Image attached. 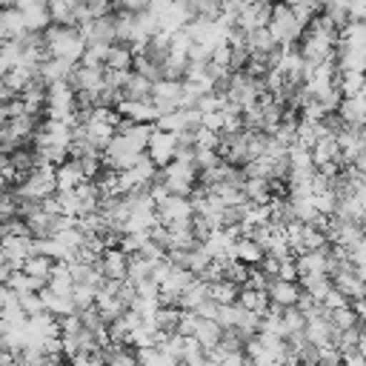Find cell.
Wrapping results in <instances>:
<instances>
[{"label": "cell", "instance_id": "6da1fadb", "mask_svg": "<svg viewBox=\"0 0 366 366\" xmlns=\"http://www.w3.org/2000/svg\"><path fill=\"white\" fill-rule=\"evenodd\" d=\"M46 40H49V51L54 57H66L71 63H80L86 54L89 40L80 34L77 26H66V23H51L46 29Z\"/></svg>", "mask_w": 366, "mask_h": 366}, {"label": "cell", "instance_id": "7a4b0ae2", "mask_svg": "<svg viewBox=\"0 0 366 366\" xmlns=\"http://www.w3.org/2000/svg\"><path fill=\"white\" fill-rule=\"evenodd\" d=\"M160 177H163V183H166V189L172 192V194H192V189L197 186V180H200V169L192 163V160H180V157H174L172 163H166V166H160Z\"/></svg>", "mask_w": 366, "mask_h": 366}, {"label": "cell", "instance_id": "3957f363", "mask_svg": "<svg viewBox=\"0 0 366 366\" xmlns=\"http://www.w3.org/2000/svg\"><path fill=\"white\" fill-rule=\"evenodd\" d=\"M269 29H272V34H274V40H277L280 46L300 43V37H303V31H306V26L297 20V14H295V9H292L289 3H274Z\"/></svg>", "mask_w": 366, "mask_h": 366}, {"label": "cell", "instance_id": "277c9868", "mask_svg": "<svg viewBox=\"0 0 366 366\" xmlns=\"http://www.w3.org/2000/svg\"><path fill=\"white\" fill-rule=\"evenodd\" d=\"M157 217L169 229H192L194 223V206L186 194H166L157 203Z\"/></svg>", "mask_w": 366, "mask_h": 366}, {"label": "cell", "instance_id": "5b68a950", "mask_svg": "<svg viewBox=\"0 0 366 366\" xmlns=\"http://www.w3.org/2000/svg\"><path fill=\"white\" fill-rule=\"evenodd\" d=\"M129 263H132V252H126L123 246H106V252L97 260L100 272L112 280H126L129 277Z\"/></svg>", "mask_w": 366, "mask_h": 366}, {"label": "cell", "instance_id": "8992f818", "mask_svg": "<svg viewBox=\"0 0 366 366\" xmlns=\"http://www.w3.org/2000/svg\"><path fill=\"white\" fill-rule=\"evenodd\" d=\"M146 154L157 163V166H166L174 160L177 154V134L174 132H163V129H154L152 137H149V146H146Z\"/></svg>", "mask_w": 366, "mask_h": 366}, {"label": "cell", "instance_id": "52a82bcc", "mask_svg": "<svg viewBox=\"0 0 366 366\" xmlns=\"http://www.w3.org/2000/svg\"><path fill=\"white\" fill-rule=\"evenodd\" d=\"M312 157H315V166H323V163H340V166H346L337 134H326L323 132L317 137V143L312 146Z\"/></svg>", "mask_w": 366, "mask_h": 366}, {"label": "cell", "instance_id": "ba28073f", "mask_svg": "<svg viewBox=\"0 0 366 366\" xmlns=\"http://www.w3.org/2000/svg\"><path fill=\"white\" fill-rule=\"evenodd\" d=\"M74 89H89V92H100L103 83H106V66H86V63H77L74 71H71V80H69Z\"/></svg>", "mask_w": 366, "mask_h": 366}, {"label": "cell", "instance_id": "9c48e42d", "mask_svg": "<svg viewBox=\"0 0 366 366\" xmlns=\"http://www.w3.org/2000/svg\"><path fill=\"white\" fill-rule=\"evenodd\" d=\"M29 26H26V17H23V9L14 6V9H3L0 14V37L3 40H20L26 37Z\"/></svg>", "mask_w": 366, "mask_h": 366}, {"label": "cell", "instance_id": "30bf717a", "mask_svg": "<svg viewBox=\"0 0 366 366\" xmlns=\"http://www.w3.org/2000/svg\"><path fill=\"white\" fill-rule=\"evenodd\" d=\"M117 112L123 117H132V120H140V123H154L160 117V109L154 106V100H120Z\"/></svg>", "mask_w": 366, "mask_h": 366}, {"label": "cell", "instance_id": "8fae6325", "mask_svg": "<svg viewBox=\"0 0 366 366\" xmlns=\"http://www.w3.org/2000/svg\"><path fill=\"white\" fill-rule=\"evenodd\" d=\"M337 112L343 114V120H346L349 126L363 129V126H366V89H363L360 94H349V97H343Z\"/></svg>", "mask_w": 366, "mask_h": 366}, {"label": "cell", "instance_id": "7c38bea8", "mask_svg": "<svg viewBox=\"0 0 366 366\" xmlns=\"http://www.w3.org/2000/svg\"><path fill=\"white\" fill-rule=\"evenodd\" d=\"M83 180H86V172H83V166H80V157L69 154L63 163H57V189H60V192L74 189V186L83 183Z\"/></svg>", "mask_w": 366, "mask_h": 366}, {"label": "cell", "instance_id": "4fadbf2b", "mask_svg": "<svg viewBox=\"0 0 366 366\" xmlns=\"http://www.w3.org/2000/svg\"><path fill=\"white\" fill-rule=\"evenodd\" d=\"M332 246V243H329ZM329 246L326 249H306L297 257V269L300 274H320V272H329Z\"/></svg>", "mask_w": 366, "mask_h": 366}, {"label": "cell", "instance_id": "5bb4252c", "mask_svg": "<svg viewBox=\"0 0 366 366\" xmlns=\"http://www.w3.org/2000/svg\"><path fill=\"white\" fill-rule=\"evenodd\" d=\"M120 92H123V100H149L152 92H154V83H152L146 74H140V71L132 69Z\"/></svg>", "mask_w": 366, "mask_h": 366}, {"label": "cell", "instance_id": "9a60e30c", "mask_svg": "<svg viewBox=\"0 0 366 366\" xmlns=\"http://www.w3.org/2000/svg\"><path fill=\"white\" fill-rule=\"evenodd\" d=\"M209 289H212V283H209L206 277H200V274H197V277H194V280L180 292L177 306H180V309H197V306L209 297Z\"/></svg>", "mask_w": 366, "mask_h": 366}, {"label": "cell", "instance_id": "2e32d148", "mask_svg": "<svg viewBox=\"0 0 366 366\" xmlns=\"http://www.w3.org/2000/svg\"><path fill=\"white\" fill-rule=\"evenodd\" d=\"M74 66L77 63H71V60H66V57H46L43 63H40V74L49 80V83H60V80H71V71H74Z\"/></svg>", "mask_w": 366, "mask_h": 366}, {"label": "cell", "instance_id": "e0dca14e", "mask_svg": "<svg viewBox=\"0 0 366 366\" xmlns=\"http://www.w3.org/2000/svg\"><path fill=\"white\" fill-rule=\"evenodd\" d=\"M300 283L297 280H286V277H277L272 286H269V297L277 303V306H295L297 297H300Z\"/></svg>", "mask_w": 366, "mask_h": 366}, {"label": "cell", "instance_id": "ac0fdd59", "mask_svg": "<svg viewBox=\"0 0 366 366\" xmlns=\"http://www.w3.org/2000/svg\"><path fill=\"white\" fill-rule=\"evenodd\" d=\"M232 254H234L237 260L249 263V266H257V263L263 260L266 249H263V246H260L254 237H249V234H240V237L234 240V249H232Z\"/></svg>", "mask_w": 366, "mask_h": 366}, {"label": "cell", "instance_id": "d6986e66", "mask_svg": "<svg viewBox=\"0 0 366 366\" xmlns=\"http://www.w3.org/2000/svg\"><path fill=\"white\" fill-rule=\"evenodd\" d=\"M297 283H300L303 292H309V295L317 297V300H323V297L335 289V280H332L329 272H320V274H300Z\"/></svg>", "mask_w": 366, "mask_h": 366}, {"label": "cell", "instance_id": "ffe728a7", "mask_svg": "<svg viewBox=\"0 0 366 366\" xmlns=\"http://www.w3.org/2000/svg\"><path fill=\"white\" fill-rule=\"evenodd\" d=\"M40 295H43V300H46V309L49 312H54L57 317L60 315H71V312H77V300H74V295H60V292H54V289H40Z\"/></svg>", "mask_w": 366, "mask_h": 366}, {"label": "cell", "instance_id": "44dd1931", "mask_svg": "<svg viewBox=\"0 0 366 366\" xmlns=\"http://www.w3.org/2000/svg\"><path fill=\"white\" fill-rule=\"evenodd\" d=\"M134 49L129 43H112L109 54H106V66L112 69H120V71H132L134 69Z\"/></svg>", "mask_w": 366, "mask_h": 366}, {"label": "cell", "instance_id": "7402d4cb", "mask_svg": "<svg viewBox=\"0 0 366 366\" xmlns=\"http://www.w3.org/2000/svg\"><path fill=\"white\" fill-rule=\"evenodd\" d=\"M220 335H223V326H220L214 317H200L194 337L203 343V349H206V352H212V349H217V346H220Z\"/></svg>", "mask_w": 366, "mask_h": 366}, {"label": "cell", "instance_id": "603a6c76", "mask_svg": "<svg viewBox=\"0 0 366 366\" xmlns=\"http://www.w3.org/2000/svg\"><path fill=\"white\" fill-rule=\"evenodd\" d=\"M277 46H280V43L274 40V34H272L269 26H257V29L249 31V49H252L254 54H272Z\"/></svg>", "mask_w": 366, "mask_h": 366}, {"label": "cell", "instance_id": "cb8c5ba5", "mask_svg": "<svg viewBox=\"0 0 366 366\" xmlns=\"http://www.w3.org/2000/svg\"><path fill=\"white\" fill-rule=\"evenodd\" d=\"M54 263H57V257H51V254H46V252H31V254L23 260V269H26L29 274H34V277H46V280H49Z\"/></svg>", "mask_w": 366, "mask_h": 366}, {"label": "cell", "instance_id": "d4e9b609", "mask_svg": "<svg viewBox=\"0 0 366 366\" xmlns=\"http://www.w3.org/2000/svg\"><path fill=\"white\" fill-rule=\"evenodd\" d=\"M337 89L343 92V97L349 94H360L366 89V71L357 69H340L337 71Z\"/></svg>", "mask_w": 366, "mask_h": 366}, {"label": "cell", "instance_id": "484cf974", "mask_svg": "<svg viewBox=\"0 0 366 366\" xmlns=\"http://www.w3.org/2000/svg\"><path fill=\"white\" fill-rule=\"evenodd\" d=\"M243 192L252 203H269L274 194H272V186H269V177H257V174H249L246 183H243Z\"/></svg>", "mask_w": 366, "mask_h": 366}, {"label": "cell", "instance_id": "4316f807", "mask_svg": "<svg viewBox=\"0 0 366 366\" xmlns=\"http://www.w3.org/2000/svg\"><path fill=\"white\" fill-rule=\"evenodd\" d=\"M180 315H183L180 306H160L157 315H154V326H157V332H160L163 337H166V335H174L177 326H180Z\"/></svg>", "mask_w": 366, "mask_h": 366}, {"label": "cell", "instance_id": "83f0119b", "mask_svg": "<svg viewBox=\"0 0 366 366\" xmlns=\"http://www.w3.org/2000/svg\"><path fill=\"white\" fill-rule=\"evenodd\" d=\"M152 272H154V260L143 257L140 252H132V263H129V280H132V283H140V280L152 277Z\"/></svg>", "mask_w": 366, "mask_h": 366}, {"label": "cell", "instance_id": "f1b7e54d", "mask_svg": "<svg viewBox=\"0 0 366 366\" xmlns=\"http://www.w3.org/2000/svg\"><path fill=\"white\" fill-rule=\"evenodd\" d=\"M209 295L217 300V303H234L237 300V295H240V283H232V280H214L212 283V289H209Z\"/></svg>", "mask_w": 366, "mask_h": 366}, {"label": "cell", "instance_id": "f546056e", "mask_svg": "<svg viewBox=\"0 0 366 366\" xmlns=\"http://www.w3.org/2000/svg\"><path fill=\"white\" fill-rule=\"evenodd\" d=\"M109 49H112V43L89 40L86 54H83V60H80V63H86V66H106V54H109Z\"/></svg>", "mask_w": 366, "mask_h": 366}, {"label": "cell", "instance_id": "4dcf8cb0", "mask_svg": "<svg viewBox=\"0 0 366 366\" xmlns=\"http://www.w3.org/2000/svg\"><path fill=\"white\" fill-rule=\"evenodd\" d=\"M134 71L146 74L152 83H157V80H163V77H166V74H163V66H160V63H154V60H149L143 51H137V54H134Z\"/></svg>", "mask_w": 366, "mask_h": 366}, {"label": "cell", "instance_id": "1f68e13d", "mask_svg": "<svg viewBox=\"0 0 366 366\" xmlns=\"http://www.w3.org/2000/svg\"><path fill=\"white\" fill-rule=\"evenodd\" d=\"M17 297H20V306L26 309V315H29V317H31V315L46 312V300H43V295H40V292H17Z\"/></svg>", "mask_w": 366, "mask_h": 366}, {"label": "cell", "instance_id": "d6a6232c", "mask_svg": "<svg viewBox=\"0 0 366 366\" xmlns=\"http://www.w3.org/2000/svg\"><path fill=\"white\" fill-rule=\"evenodd\" d=\"M223 160V154L217 152V149H200L197 146V154H194V166L203 172V169H209V166H214V163H220Z\"/></svg>", "mask_w": 366, "mask_h": 366}, {"label": "cell", "instance_id": "836d02e7", "mask_svg": "<svg viewBox=\"0 0 366 366\" xmlns=\"http://www.w3.org/2000/svg\"><path fill=\"white\" fill-rule=\"evenodd\" d=\"M320 123H323V132H326V134H340V132L346 129V120H343L340 112H326Z\"/></svg>", "mask_w": 366, "mask_h": 366}, {"label": "cell", "instance_id": "e575fe53", "mask_svg": "<svg viewBox=\"0 0 366 366\" xmlns=\"http://www.w3.org/2000/svg\"><path fill=\"white\" fill-rule=\"evenodd\" d=\"M217 143H220V132H214V129H209V126H197V146L200 149H217Z\"/></svg>", "mask_w": 366, "mask_h": 366}, {"label": "cell", "instance_id": "d590c367", "mask_svg": "<svg viewBox=\"0 0 366 366\" xmlns=\"http://www.w3.org/2000/svg\"><path fill=\"white\" fill-rule=\"evenodd\" d=\"M203 126H209V129H214V132H223V129H226V114H223V109H217V112H203Z\"/></svg>", "mask_w": 366, "mask_h": 366}, {"label": "cell", "instance_id": "8d00e7d4", "mask_svg": "<svg viewBox=\"0 0 366 366\" xmlns=\"http://www.w3.org/2000/svg\"><path fill=\"white\" fill-rule=\"evenodd\" d=\"M323 303H326V309H340V306H349V303H352V297H346V295L335 286V289L323 297Z\"/></svg>", "mask_w": 366, "mask_h": 366}, {"label": "cell", "instance_id": "74e56055", "mask_svg": "<svg viewBox=\"0 0 366 366\" xmlns=\"http://www.w3.org/2000/svg\"><path fill=\"white\" fill-rule=\"evenodd\" d=\"M120 9H129V11L140 14V11H149L152 9V0H120Z\"/></svg>", "mask_w": 366, "mask_h": 366}, {"label": "cell", "instance_id": "f35d334b", "mask_svg": "<svg viewBox=\"0 0 366 366\" xmlns=\"http://www.w3.org/2000/svg\"><path fill=\"white\" fill-rule=\"evenodd\" d=\"M349 17L352 20H366V0H352L349 3Z\"/></svg>", "mask_w": 366, "mask_h": 366}, {"label": "cell", "instance_id": "ab89813d", "mask_svg": "<svg viewBox=\"0 0 366 366\" xmlns=\"http://www.w3.org/2000/svg\"><path fill=\"white\" fill-rule=\"evenodd\" d=\"M3 3V9H14V6H20V0H0Z\"/></svg>", "mask_w": 366, "mask_h": 366}, {"label": "cell", "instance_id": "60d3db41", "mask_svg": "<svg viewBox=\"0 0 366 366\" xmlns=\"http://www.w3.org/2000/svg\"><path fill=\"white\" fill-rule=\"evenodd\" d=\"M360 229H363V234H366V217H363V220H360Z\"/></svg>", "mask_w": 366, "mask_h": 366}, {"label": "cell", "instance_id": "b9f144b4", "mask_svg": "<svg viewBox=\"0 0 366 366\" xmlns=\"http://www.w3.org/2000/svg\"><path fill=\"white\" fill-rule=\"evenodd\" d=\"M272 3H274V0H272Z\"/></svg>", "mask_w": 366, "mask_h": 366}]
</instances>
